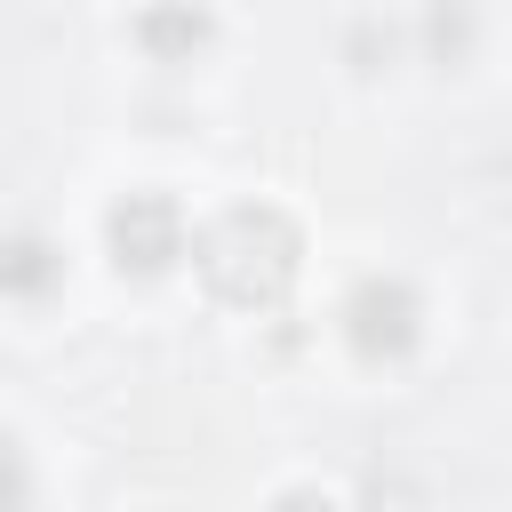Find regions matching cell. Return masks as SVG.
Wrapping results in <instances>:
<instances>
[{
    "mask_svg": "<svg viewBox=\"0 0 512 512\" xmlns=\"http://www.w3.org/2000/svg\"><path fill=\"white\" fill-rule=\"evenodd\" d=\"M296 264H304V240H296V224H288L280 208H264V200H240V208H224V216H208V224L192 232V272H200L208 296L232 304V312H272V304H288Z\"/></svg>",
    "mask_w": 512,
    "mask_h": 512,
    "instance_id": "1",
    "label": "cell"
},
{
    "mask_svg": "<svg viewBox=\"0 0 512 512\" xmlns=\"http://www.w3.org/2000/svg\"><path fill=\"white\" fill-rule=\"evenodd\" d=\"M336 320H344V344H352L368 368L408 360L416 336H424V304H416V288H408V280H384V272H368V280L344 296Z\"/></svg>",
    "mask_w": 512,
    "mask_h": 512,
    "instance_id": "2",
    "label": "cell"
},
{
    "mask_svg": "<svg viewBox=\"0 0 512 512\" xmlns=\"http://www.w3.org/2000/svg\"><path fill=\"white\" fill-rule=\"evenodd\" d=\"M104 248L128 280H160L184 256V208L168 192H120L112 216H104Z\"/></svg>",
    "mask_w": 512,
    "mask_h": 512,
    "instance_id": "3",
    "label": "cell"
},
{
    "mask_svg": "<svg viewBox=\"0 0 512 512\" xmlns=\"http://www.w3.org/2000/svg\"><path fill=\"white\" fill-rule=\"evenodd\" d=\"M64 288V248L48 232H8L0 240V296L16 304H48Z\"/></svg>",
    "mask_w": 512,
    "mask_h": 512,
    "instance_id": "4",
    "label": "cell"
},
{
    "mask_svg": "<svg viewBox=\"0 0 512 512\" xmlns=\"http://www.w3.org/2000/svg\"><path fill=\"white\" fill-rule=\"evenodd\" d=\"M208 8H192V0H160V8H144L136 16V48L152 56V64H192L200 48H208Z\"/></svg>",
    "mask_w": 512,
    "mask_h": 512,
    "instance_id": "5",
    "label": "cell"
},
{
    "mask_svg": "<svg viewBox=\"0 0 512 512\" xmlns=\"http://www.w3.org/2000/svg\"><path fill=\"white\" fill-rule=\"evenodd\" d=\"M32 504V464L16 440H0V512H24Z\"/></svg>",
    "mask_w": 512,
    "mask_h": 512,
    "instance_id": "6",
    "label": "cell"
},
{
    "mask_svg": "<svg viewBox=\"0 0 512 512\" xmlns=\"http://www.w3.org/2000/svg\"><path fill=\"white\" fill-rule=\"evenodd\" d=\"M272 512H336V504H328L320 488H280V496H272Z\"/></svg>",
    "mask_w": 512,
    "mask_h": 512,
    "instance_id": "7",
    "label": "cell"
},
{
    "mask_svg": "<svg viewBox=\"0 0 512 512\" xmlns=\"http://www.w3.org/2000/svg\"><path fill=\"white\" fill-rule=\"evenodd\" d=\"M432 40H440V48H464V16L440 8V16H432Z\"/></svg>",
    "mask_w": 512,
    "mask_h": 512,
    "instance_id": "8",
    "label": "cell"
}]
</instances>
